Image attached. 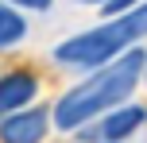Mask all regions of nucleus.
Returning <instances> with one entry per match:
<instances>
[{
    "instance_id": "7ed1b4c3",
    "label": "nucleus",
    "mask_w": 147,
    "mask_h": 143,
    "mask_svg": "<svg viewBox=\"0 0 147 143\" xmlns=\"http://www.w3.org/2000/svg\"><path fill=\"white\" fill-rule=\"evenodd\" d=\"M143 120H147V112H143L140 105H120V108H112L101 124H85V128L78 132V139H81V143H97V139H105V143H120V139L132 136Z\"/></svg>"
},
{
    "instance_id": "39448f33",
    "label": "nucleus",
    "mask_w": 147,
    "mask_h": 143,
    "mask_svg": "<svg viewBox=\"0 0 147 143\" xmlns=\"http://www.w3.org/2000/svg\"><path fill=\"white\" fill-rule=\"evenodd\" d=\"M39 93V77L31 70H12V74H0V120L20 108H27V101H35Z\"/></svg>"
},
{
    "instance_id": "1a4fd4ad",
    "label": "nucleus",
    "mask_w": 147,
    "mask_h": 143,
    "mask_svg": "<svg viewBox=\"0 0 147 143\" xmlns=\"http://www.w3.org/2000/svg\"><path fill=\"white\" fill-rule=\"evenodd\" d=\"M78 4H105V0H78Z\"/></svg>"
},
{
    "instance_id": "0eeeda50",
    "label": "nucleus",
    "mask_w": 147,
    "mask_h": 143,
    "mask_svg": "<svg viewBox=\"0 0 147 143\" xmlns=\"http://www.w3.org/2000/svg\"><path fill=\"white\" fill-rule=\"evenodd\" d=\"M136 4H140V0H105V4H101V12L109 15V19H116V15H124V12H132Z\"/></svg>"
},
{
    "instance_id": "423d86ee",
    "label": "nucleus",
    "mask_w": 147,
    "mask_h": 143,
    "mask_svg": "<svg viewBox=\"0 0 147 143\" xmlns=\"http://www.w3.org/2000/svg\"><path fill=\"white\" fill-rule=\"evenodd\" d=\"M27 35V19H23L16 8L0 4V50H8V46H16L20 39Z\"/></svg>"
},
{
    "instance_id": "f03ea898",
    "label": "nucleus",
    "mask_w": 147,
    "mask_h": 143,
    "mask_svg": "<svg viewBox=\"0 0 147 143\" xmlns=\"http://www.w3.org/2000/svg\"><path fill=\"white\" fill-rule=\"evenodd\" d=\"M147 35V4H136L132 12L116 15V19L101 23L93 31H81V35L66 39L62 46H54V58L62 66H78V70H101L112 58H120V50Z\"/></svg>"
},
{
    "instance_id": "f257e3e1",
    "label": "nucleus",
    "mask_w": 147,
    "mask_h": 143,
    "mask_svg": "<svg viewBox=\"0 0 147 143\" xmlns=\"http://www.w3.org/2000/svg\"><path fill=\"white\" fill-rule=\"evenodd\" d=\"M143 66H147V54L140 46H132V50H124L120 58H112L109 66H101L89 81H81L78 89H70L66 97L54 105V124H58V132H78L85 128L93 116L109 112V108H116L120 101L132 97L136 81L143 77Z\"/></svg>"
},
{
    "instance_id": "6e6552de",
    "label": "nucleus",
    "mask_w": 147,
    "mask_h": 143,
    "mask_svg": "<svg viewBox=\"0 0 147 143\" xmlns=\"http://www.w3.org/2000/svg\"><path fill=\"white\" fill-rule=\"evenodd\" d=\"M12 4H16V8H27V12H47L54 0H12Z\"/></svg>"
},
{
    "instance_id": "20e7f679",
    "label": "nucleus",
    "mask_w": 147,
    "mask_h": 143,
    "mask_svg": "<svg viewBox=\"0 0 147 143\" xmlns=\"http://www.w3.org/2000/svg\"><path fill=\"white\" fill-rule=\"evenodd\" d=\"M47 108H20V112L0 120V143H43L47 139Z\"/></svg>"
},
{
    "instance_id": "9d476101",
    "label": "nucleus",
    "mask_w": 147,
    "mask_h": 143,
    "mask_svg": "<svg viewBox=\"0 0 147 143\" xmlns=\"http://www.w3.org/2000/svg\"><path fill=\"white\" fill-rule=\"evenodd\" d=\"M143 81H147V66H143Z\"/></svg>"
}]
</instances>
